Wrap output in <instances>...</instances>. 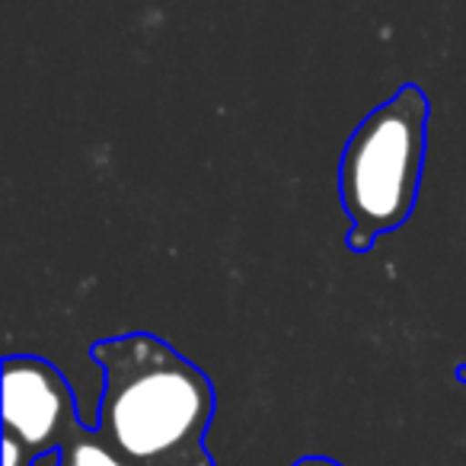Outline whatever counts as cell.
<instances>
[{
  "mask_svg": "<svg viewBox=\"0 0 466 466\" xmlns=\"http://www.w3.org/2000/svg\"><path fill=\"white\" fill-rule=\"evenodd\" d=\"M103 368L96 431L131 466H214L208 428L218 396L198 364L150 332L93 342Z\"/></svg>",
  "mask_w": 466,
  "mask_h": 466,
  "instance_id": "6da1fadb",
  "label": "cell"
},
{
  "mask_svg": "<svg viewBox=\"0 0 466 466\" xmlns=\"http://www.w3.org/2000/svg\"><path fill=\"white\" fill-rule=\"evenodd\" d=\"M428 116L421 86L402 84L383 106L358 122L339 163V195L351 230L370 243L400 230L415 211L425 173Z\"/></svg>",
  "mask_w": 466,
  "mask_h": 466,
  "instance_id": "7a4b0ae2",
  "label": "cell"
},
{
  "mask_svg": "<svg viewBox=\"0 0 466 466\" xmlns=\"http://www.w3.org/2000/svg\"><path fill=\"white\" fill-rule=\"evenodd\" d=\"M74 421H80L77 402L52 361L35 355L4 358V434H10L33 463L46 453H58Z\"/></svg>",
  "mask_w": 466,
  "mask_h": 466,
  "instance_id": "3957f363",
  "label": "cell"
},
{
  "mask_svg": "<svg viewBox=\"0 0 466 466\" xmlns=\"http://www.w3.org/2000/svg\"><path fill=\"white\" fill-rule=\"evenodd\" d=\"M58 466H131L96 428L74 421L58 447Z\"/></svg>",
  "mask_w": 466,
  "mask_h": 466,
  "instance_id": "277c9868",
  "label": "cell"
},
{
  "mask_svg": "<svg viewBox=\"0 0 466 466\" xmlns=\"http://www.w3.org/2000/svg\"><path fill=\"white\" fill-rule=\"evenodd\" d=\"M4 466H35L33 460H29V453L23 451L10 434H4Z\"/></svg>",
  "mask_w": 466,
  "mask_h": 466,
  "instance_id": "5b68a950",
  "label": "cell"
},
{
  "mask_svg": "<svg viewBox=\"0 0 466 466\" xmlns=\"http://www.w3.org/2000/svg\"><path fill=\"white\" fill-rule=\"evenodd\" d=\"M345 243H349V249H351V253H358V256H364L370 247H374V243H370L368 237H364V233H358V230H349V237H345Z\"/></svg>",
  "mask_w": 466,
  "mask_h": 466,
  "instance_id": "8992f818",
  "label": "cell"
},
{
  "mask_svg": "<svg viewBox=\"0 0 466 466\" xmlns=\"http://www.w3.org/2000/svg\"><path fill=\"white\" fill-rule=\"evenodd\" d=\"M294 466H342V463L332 460V457H300Z\"/></svg>",
  "mask_w": 466,
  "mask_h": 466,
  "instance_id": "52a82bcc",
  "label": "cell"
},
{
  "mask_svg": "<svg viewBox=\"0 0 466 466\" xmlns=\"http://www.w3.org/2000/svg\"><path fill=\"white\" fill-rule=\"evenodd\" d=\"M453 377H457L460 383H466V364H457V370H453Z\"/></svg>",
  "mask_w": 466,
  "mask_h": 466,
  "instance_id": "ba28073f",
  "label": "cell"
}]
</instances>
